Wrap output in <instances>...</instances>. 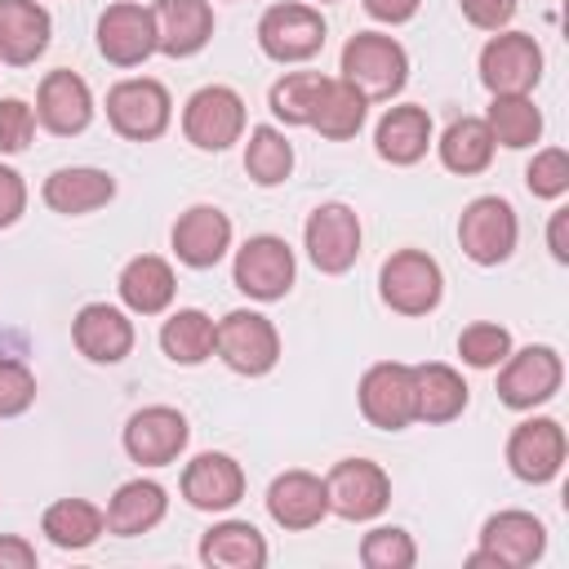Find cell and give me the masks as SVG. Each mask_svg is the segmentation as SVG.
I'll use <instances>...</instances> for the list:
<instances>
[{
    "mask_svg": "<svg viewBox=\"0 0 569 569\" xmlns=\"http://www.w3.org/2000/svg\"><path fill=\"white\" fill-rule=\"evenodd\" d=\"M338 71L351 89L365 93V102H391L409 80V53L400 40H391L382 31H356L342 44Z\"/></svg>",
    "mask_w": 569,
    "mask_h": 569,
    "instance_id": "obj_1",
    "label": "cell"
},
{
    "mask_svg": "<svg viewBox=\"0 0 569 569\" xmlns=\"http://www.w3.org/2000/svg\"><path fill=\"white\" fill-rule=\"evenodd\" d=\"M213 356L244 378H262L280 360V333L262 311L236 307L213 325Z\"/></svg>",
    "mask_w": 569,
    "mask_h": 569,
    "instance_id": "obj_2",
    "label": "cell"
},
{
    "mask_svg": "<svg viewBox=\"0 0 569 569\" xmlns=\"http://www.w3.org/2000/svg\"><path fill=\"white\" fill-rule=\"evenodd\" d=\"M173 120V98L151 76H129L107 89V124L129 142H156Z\"/></svg>",
    "mask_w": 569,
    "mask_h": 569,
    "instance_id": "obj_3",
    "label": "cell"
},
{
    "mask_svg": "<svg viewBox=\"0 0 569 569\" xmlns=\"http://www.w3.org/2000/svg\"><path fill=\"white\" fill-rule=\"evenodd\" d=\"M378 293L400 316H427L445 298V271L422 249H396L378 271Z\"/></svg>",
    "mask_w": 569,
    "mask_h": 569,
    "instance_id": "obj_4",
    "label": "cell"
},
{
    "mask_svg": "<svg viewBox=\"0 0 569 569\" xmlns=\"http://www.w3.org/2000/svg\"><path fill=\"white\" fill-rule=\"evenodd\" d=\"M325 36H329V27H325L320 9L302 4V0H280L258 18V49L271 62H307L325 49Z\"/></svg>",
    "mask_w": 569,
    "mask_h": 569,
    "instance_id": "obj_5",
    "label": "cell"
},
{
    "mask_svg": "<svg viewBox=\"0 0 569 569\" xmlns=\"http://www.w3.org/2000/svg\"><path fill=\"white\" fill-rule=\"evenodd\" d=\"M360 240H365V231H360V218H356L351 204L329 200V204H316L307 213L302 244H307V258H311L316 271H325V276L351 271L356 258H360Z\"/></svg>",
    "mask_w": 569,
    "mask_h": 569,
    "instance_id": "obj_6",
    "label": "cell"
},
{
    "mask_svg": "<svg viewBox=\"0 0 569 569\" xmlns=\"http://www.w3.org/2000/svg\"><path fill=\"white\" fill-rule=\"evenodd\" d=\"M565 382V360L556 347H520L507 351V360L498 365V400L507 409H538L547 405Z\"/></svg>",
    "mask_w": 569,
    "mask_h": 569,
    "instance_id": "obj_7",
    "label": "cell"
},
{
    "mask_svg": "<svg viewBox=\"0 0 569 569\" xmlns=\"http://www.w3.org/2000/svg\"><path fill=\"white\" fill-rule=\"evenodd\" d=\"M182 133L200 151H227L244 138V98L231 84H204L182 107Z\"/></svg>",
    "mask_w": 569,
    "mask_h": 569,
    "instance_id": "obj_8",
    "label": "cell"
},
{
    "mask_svg": "<svg viewBox=\"0 0 569 569\" xmlns=\"http://www.w3.org/2000/svg\"><path fill=\"white\" fill-rule=\"evenodd\" d=\"M520 222L502 196H476L458 218V244L476 267H498L516 253Z\"/></svg>",
    "mask_w": 569,
    "mask_h": 569,
    "instance_id": "obj_9",
    "label": "cell"
},
{
    "mask_svg": "<svg viewBox=\"0 0 569 569\" xmlns=\"http://www.w3.org/2000/svg\"><path fill=\"white\" fill-rule=\"evenodd\" d=\"M547 551V525L529 511H498L485 520L480 529V551L467 556L471 569L493 565V569H525L533 560H542Z\"/></svg>",
    "mask_w": 569,
    "mask_h": 569,
    "instance_id": "obj_10",
    "label": "cell"
},
{
    "mask_svg": "<svg viewBox=\"0 0 569 569\" xmlns=\"http://www.w3.org/2000/svg\"><path fill=\"white\" fill-rule=\"evenodd\" d=\"M542 80V49L529 31H493L480 49V84L489 93H533Z\"/></svg>",
    "mask_w": 569,
    "mask_h": 569,
    "instance_id": "obj_11",
    "label": "cell"
},
{
    "mask_svg": "<svg viewBox=\"0 0 569 569\" xmlns=\"http://www.w3.org/2000/svg\"><path fill=\"white\" fill-rule=\"evenodd\" d=\"M293 276H298V262H293V249L280 240V236H249L240 249H236V262H231V280L240 293H249L253 302H276L293 289Z\"/></svg>",
    "mask_w": 569,
    "mask_h": 569,
    "instance_id": "obj_12",
    "label": "cell"
},
{
    "mask_svg": "<svg viewBox=\"0 0 569 569\" xmlns=\"http://www.w3.org/2000/svg\"><path fill=\"white\" fill-rule=\"evenodd\" d=\"M360 413L369 427L378 431H405L409 422H418L413 413V365L400 360H378L365 369L360 387H356Z\"/></svg>",
    "mask_w": 569,
    "mask_h": 569,
    "instance_id": "obj_13",
    "label": "cell"
},
{
    "mask_svg": "<svg viewBox=\"0 0 569 569\" xmlns=\"http://www.w3.org/2000/svg\"><path fill=\"white\" fill-rule=\"evenodd\" d=\"M325 493H329V511L333 516H342V520H373L391 502V480L369 458H342V462L329 467Z\"/></svg>",
    "mask_w": 569,
    "mask_h": 569,
    "instance_id": "obj_14",
    "label": "cell"
},
{
    "mask_svg": "<svg viewBox=\"0 0 569 569\" xmlns=\"http://www.w3.org/2000/svg\"><path fill=\"white\" fill-rule=\"evenodd\" d=\"M98 53L111 67H142L156 53V13L138 0H116L98 13Z\"/></svg>",
    "mask_w": 569,
    "mask_h": 569,
    "instance_id": "obj_15",
    "label": "cell"
},
{
    "mask_svg": "<svg viewBox=\"0 0 569 569\" xmlns=\"http://www.w3.org/2000/svg\"><path fill=\"white\" fill-rule=\"evenodd\" d=\"M565 449H569V440H565V427L556 418H525L507 436V467L525 485H547L560 476Z\"/></svg>",
    "mask_w": 569,
    "mask_h": 569,
    "instance_id": "obj_16",
    "label": "cell"
},
{
    "mask_svg": "<svg viewBox=\"0 0 569 569\" xmlns=\"http://www.w3.org/2000/svg\"><path fill=\"white\" fill-rule=\"evenodd\" d=\"M124 453L138 462V467H169L178 462V453L187 449L191 440V427L178 409L169 405H147L138 409L129 422H124Z\"/></svg>",
    "mask_w": 569,
    "mask_h": 569,
    "instance_id": "obj_17",
    "label": "cell"
},
{
    "mask_svg": "<svg viewBox=\"0 0 569 569\" xmlns=\"http://www.w3.org/2000/svg\"><path fill=\"white\" fill-rule=\"evenodd\" d=\"M169 240H173V253H178L182 267L209 271V267H218V262L227 258V249H231V218H227L218 204H191V209L178 213Z\"/></svg>",
    "mask_w": 569,
    "mask_h": 569,
    "instance_id": "obj_18",
    "label": "cell"
},
{
    "mask_svg": "<svg viewBox=\"0 0 569 569\" xmlns=\"http://www.w3.org/2000/svg\"><path fill=\"white\" fill-rule=\"evenodd\" d=\"M89 120H93L89 84L76 71H67V67L49 71L40 80V89H36V124H44L58 138H76V133L89 129Z\"/></svg>",
    "mask_w": 569,
    "mask_h": 569,
    "instance_id": "obj_19",
    "label": "cell"
},
{
    "mask_svg": "<svg viewBox=\"0 0 569 569\" xmlns=\"http://www.w3.org/2000/svg\"><path fill=\"white\" fill-rule=\"evenodd\" d=\"M76 351L93 365H120L133 351V320L111 302H84L71 320Z\"/></svg>",
    "mask_w": 569,
    "mask_h": 569,
    "instance_id": "obj_20",
    "label": "cell"
},
{
    "mask_svg": "<svg viewBox=\"0 0 569 569\" xmlns=\"http://www.w3.org/2000/svg\"><path fill=\"white\" fill-rule=\"evenodd\" d=\"M182 498L196 511H231L244 498V471L231 453L204 449L182 467Z\"/></svg>",
    "mask_w": 569,
    "mask_h": 569,
    "instance_id": "obj_21",
    "label": "cell"
},
{
    "mask_svg": "<svg viewBox=\"0 0 569 569\" xmlns=\"http://www.w3.org/2000/svg\"><path fill=\"white\" fill-rule=\"evenodd\" d=\"M267 516L289 529V533H302V529H316L325 516H329V493H325V480L293 467V471H280L267 489Z\"/></svg>",
    "mask_w": 569,
    "mask_h": 569,
    "instance_id": "obj_22",
    "label": "cell"
},
{
    "mask_svg": "<svg viewBox=\"0 0 569 569\" xmlns=\"http://www.w3.org/2000/svg\"><path fill=\"white\" fill-rule=\"evenodd\" d=\"M156 53L191 58L213 36V4L209 0H156Z\"/></svg>",
    "mask_w": 569,
    "mask_h": 569,
    "instance_id": "obj_23",
    "label": "cell"
},
{
    "mask_svg": "<svg viewBox=\"0 0 569 569\" xmlns=\"http://www.w3.org/2000/svg\"><path fill=\"white\" fill-rule=\"evenodd\" d=\"M111 196H116V178L107 169H93V164H62L40 187V200L67 218L93 213V209L111 204Z\"/></svg>",
    "mask_w": 569,
    "mask_h": 569,
    "instance_id": "obj_24",
    "label": "cell"
},
{
    "mask_svg": "<svg viewBox=\"0 0 569 569\" xmlns=\"http://www.w3.org/2000/svg\"><path fill=\"white\" fill-rule=\"evenodd\" d=\"M53 36V18L36 0H0V62L31 67Z\"/></svg>",
    "mask_w": 569,
    "mask_h": 569,
    "instance_id": "obj_25",
    "label": "cell"
},
{
    "mask_svg": "<svg viewBox=\"0 0 569 569\" xmlns=\"http://www.w3.org/2000/svg\"><path fill=\"white\" fill-rule=\"evenodd\" d=\"M436 142V129H431V116L427 107H413V102H400V107H387L378 129H373V151L387 160V164H418L427 156V147Z\"/></svg>",
    "mask_w": 569,
    "mask_h": 569,
    "instance_id": "obj_26",
    "label": "cell"
},
{
    "mask_svg": "<svg viewBox=\"0 0 569 569\" xmlns=\"http://www.w3.org/2000/svg\"><path fill=\"white\" fill-rule=\"evenodd\" d=\"M116 289H120V302H124L133 316H160V311L173 307L178 276H173V267H169L164 258L138 253V258H129V262L120 267Z\"/></svg>",
    "mask_w": 569,
    "mask_h": 569,
    "instance_id": "obj_27",
    "label": "cell"
},
{
    "mask_svg": "<svg viewBox=\"0 0 569 569\" xmlns=\"http://www.w3.org/2000/svg\"><path fill=\"white\" fill-rule=\"evenodd\" d=\"M164 511H169V493H164V485H156V480H124L116 493H111V502H107V533H116V538H138V533H151L160 520H164Z\"/></svg>",
    "mask_w": 569,
    "mask_h": 569,
    "instance_id": "obj_28",
    "label": "cell"
},
{
    "mask_svg": "<svg viewBox=\"0 0 569 569\" xmlns=\"http://www.w3.org/2000/svg\"><path fill=\"white\" fill-rule=\"evenodd\" d=\"M467 409V382L453 365H413V413L418 422H453Z\"/></svg>",
    "mask_w": 569,
    "mask_h": 569,
    "instance_id": "obj_29",
    "label": "cell"
},
{
    "mask_svg": "<svg viewBox=\"0 0 569 569\" xmlns=\"http://www.w3.org/2000/svg\"><path fill=\"white\" fill-rule=\"evenodd\" d=\"M40 533L62 551H84L107 533V516L89 498H58V502L44 507Z\"/></svg>",
    "mask_w": 569,
    "mask_h": 569,
    "instance_id": "obj_30",
    "label": "cell"
},
{
    "mask_svg": "<svg viewBox=\"0 0 569 569\" xmlns=\"http://www.w3.org/2000/svg\"><path fill=\"white\" fill-rule=\"evenodd\" d=\"M436 151H440V164H445L449 173L471 178V173H485V169H489V160H493L498 142H493V133H489L485 116H458V120L440 133Z\"/></svg>",
    "mask_w": 569,
    "mask_h": 569,
    "instance_id": "obj_31",
    "label": "cell"
},
{
    "mask_svg": "<svg viewBox=\"0 0 569 569\" xmlns=\"http://www.w3.org/2000/svg\"><path fill=\"white\" fill-rule=\"evenodd\" d=\"M200 560L213 569H262L267 565V538L249 520H218L200 538Z\"/></svg>",
    "mask_w": 569,
    "mask_h": 569,
    "instance_id": "obj_32",
    "label": "cell"
},
{
    "mask_svg": "<svg viewBox=\"0 0 569 569\" xmlns=\"http://www.w3.org/2000/svg\"><path fill=\"white\" fill-rule=\"evenodd\" d=\"M365 116H369L365 93H360V89H351L342 76H338V80L329 76L307 129H316V133H320V138H329V142H347V138H356V133L365 129Z\"/></svg>",
    "mask_w": 569,
    "mask_h": 569,
    "instance_id": "obj_33",
    "label": "cell"
},
{
    "mask_svg": "<svg viewBox=\"0 0 569 569\" xmlns=\"http://www.w3.org/2000/svg\"><path fill=\"white\" fill-rule=\"evenodd\" d=\"M213 325H218V320H209L200 307H178V311L160 325V351H164L173 365L196 369V365H204V360L213 356Z\"/></svg>",
    "mask_w": 569,
    "mask_h": 569,
    "instance_id": "obj_34",
    "label": "cell"
},
{
    "mask_svg": "<svg viewBox=\"0 0 569 569\" xmlns=\"http://www.w3.org/2000/svg\"><path fill=\"white\" fill-rule=\"evenodd\" d=\"M485 124H489L493 142L511 147V151H525L542 138V111L533 107L529 93H493V102L485 111Z\"/></svg>",
    "mask_w": 569,
    "mask_h": 569,
    "instance_id": "obj_35",
    "label": "cell"
},
{
    "mask_svg": "<svg viewBox=\"0 0 569 569\" xmlns=\"http://www.w3.org/2000/svg\"><path fill=\"white\" fill-rule=\"evenodd\" d=\"M244 173L258 187H280L293 173V142L276 124H253L244 142Z\"/></svg>",
    "mask_w": 569,
    "mask_h": 569,
    "instance_id": "obj_36",
    "label": "cell"
},
{
    "mask_svg": "<svg viewBox=\"0 0 569 569\" xmlns=\"http://www.w3.org/2000/svg\"><path fill=\"white\" fill-rule=\"evenodd\" d=\"M325 80L329 76H320V71H284L267 93L271 116L284 124H311V111L325 93Z\"/></svg>",
    "mask_w": 569,
    "mask_h": 569,
    "instance_id": "obj_37",
    "label": "cell"
},
{
    "mask_svg": "<svg viewBox=\"0 0 569 569\" xmlns=\"http://www.w3.org/2000/svg\"><path fill=\"white\" fill-rule=\"evenodd\" d=\"M418 547L400 525H378L360 538V565L365 569H413Z\"/></svg>",
    "mask_w": 569,
    "mask_h": 569,
    "instance_id": "obj_38",
    "label": "cell"
},
{
    "mask_svg": "<svg viewBox=\"0 0 569 569\" xmlns=\"http://www.w3.org/2000/svg\"><path fill=\"white\" fill-rule=\"evenodd\" d=\"M507 351H511V333L502 325H493V320H471L458 333V356L471 369H498L507 360Z\"/></svg>",
    "mask_w": 569,
    "mask_h": 569,
    "instance_id": "obj_39",
    "label": "cell"
},
{
    "mask_svg": "<svg viewBox=\"0 0 569 569\" xmlns=\"http://www.w3.org/2000/svg\"><path fill=\"white\" fill-rule=\"evenodd\" d=\"M525 187L538 200H560L569 191V151L565 147H542L525 169Z\"/></svg>",
    "mask_w": 569,
    "mask_h": 569,
    "instance_id": "obj_40",
    "label": "cell"
},
{
    "mask_svg": "<svg viewBox=\"0 0 569 569\" xmlns=\"http://www.w3.org/2000/svg\"><path fill=\"white\" fill-rule=\"evenodd\" d=\"M36 400V373L13 360V356H0V418H18L27 413Z\"/></svg>",
    "mask_w": 569,
    "mask_h": 569,
    "instance_id": "obj_41",
    "label": "cell"
},
{
    "mask_svg": "<svg viewBox=\"0 0 569 569\" xmlns=\"http://www.w3.org/2000/svg\"><path fill=\"white\" fill-rule=\"evenodd\" d=\"M36 138V111L22 98H0V151L18 156Z\"/></svg>",
    "mask_w": 569,
    "mask_h": 569,
    "instance_id": "obj_42",
    "label": "cell"
},
{
    "mask_svg": "<svg viewBox=\"0 0 569 569\" xmlns=\"http://www.w3.org/2000/svg\"><path fill=\"white\" fill-rule=\"evenodd\" d=\"M458 9L476 31H507L516 18V0H458Z\"/></svg>",
    "mask_w": 569,
    "mask_h": 569,
    "instance_id": "obj_43",
    "label": "cell"
},
{
    "mask_svg": "<svg viewBox=\"0 0 569 569\" xmlns=\"http://www.w3.org/2000/svg\"><path fill=\"white\" fill-rule=\"evenodd\" d=\"M22 213H27V182L18 169L0 164V231L13 227Z\"/></svg>",
    "mask_w": 569,
    "mask_h": 569,
    "instance_id": "obj_44",
    "label": "cell"
},
{
    "mask_svg": "<svg viewBox=\"0 0 569 569\" xmlns=\"http://www.w3.org/2000/svg\"><path fill=\"white\" fill-rule=\"evenodd\" d=\"M422 0H360V9L373 18V22H387V27H400L418 13Z\"/></svg>",
    "mask_w": 569,
    "mask_h": 569,
    "instance_id": "obj_45",
    "label": "cell"
},
{
    "mask_svg": "<svg viewBox=\"0 0 569 569\" xmlns=\"http://www.w3.org/2000/svg\"><path fill=\"white\" fill-rule=\"evenodd\" d=\"M0 569H36V547L18 533H0Z\"/></svg>",
    "mask_w": 569,
    "mask_h": 569,
    "instance_id": "obj_46",
    "label": "cell"
},
{
    "mask_svg": "<svg viewBox=\"0 0 569 569\" xmlns=\"http://www.w3.org/2000/svg\"><path fill=\"white\" fill-rule=\"evenodd\" d=\"M547 249L556 262H569V209H556L547 222Z\"/></svg>",
    "mask_w": 569,
    "mask_h": 569,
    "instance_id": "obj_47",
    "label": "cell"
},
{
    "mask_svg": "<svg viewBox=\"0 0 569 569\" xmlns=\"http://www.w3.org/2000/svg\"><path fill=\"white\" fill-rule=\"evenodd\" d=\"M316 4H333V0H316Z\"/></svg>",
    "mask_w": 569,
    "mask_h": 569,
    "instance_id": "obj_48",
    "label": "cell"
}]
</instances>
